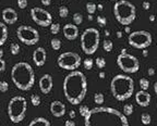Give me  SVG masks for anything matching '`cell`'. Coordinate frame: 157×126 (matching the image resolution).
<instances>
[{
    "mask_svg": "<svg viewBox=\"0 0 157 126\" xmlns=\"http://www.w3.org/2000/svg\"><path fill=\"white\" fill-rule=\"evenodd\" d=\"M85 126H130L125 114L109 107H96L91 109L84 118Z\"/></svg>",
    "mask_w": 157,
    "mask_h": 126,
    "instance_id": "cell-1",
    "label": "cell"
},
{
    "mask_svg": "<svg viewBox=\"0 0 157 126\" xmlns=\"http://www.w3.org/2000/svg\"><path fill=\"white\" fill-rule=\"evenodd\" d=\"M63 93L65 99L71 104L81 103L84 100L87 93V80L86 76L78 71L70 72L63 80Z\"/></svg>",
    "mask_w": 157,
    "mask_h": 126,
    "instance_id": "cell-2",
    "label": "cell"
},
{
    "mask_svg": "<svg viewBox=\"0 0 157 126\" xmlns=\"http://www.w3.org/2000/svg\"><path fill=\"white\" fill-rule=\"evenodd\" d=\"M11 78L18 89L23 91L30 90L35 83V73L27 62H19L11 70Z\"/></svg>",
    "mask_w": 157,
    "mask_h": 126,
    "instance_id": "cell-3",
    "label": "cell"
},
{
    "mask_svg": "<svg viewBox=\"0 0 157 126\" xmlns=\"http://www.w3.org/2000/svg\"><path fill=\"white\" fill-rule=\"evenodd\" d=\"M110 90L114 98L118 101H125L133 95L134 80L129 75L118 74L111 80Z\"/></svg>",
    "mask_w": 157,
    "mask_h": 126,
    "instance_id": "cell-4",
    "label": "cell"
},
{
    "mask_svg": "<svg viewBox=\"0 0 157 126\" xmlns=\"http://www.w3.org/2000/svg\"><path fill=\"white\" fill-rule=\"evenodd\" d=\"M114 15L122 25H130L136 17V9L132 2L128 0H119L114 5Z\"/></svg>",
    "mask_w": 157,
    "mask_h": 126,
    "instance_id": "cell-5",
    "label": "cell"
},
{
    "mask_svg": "<svg viewBox=\"0 0 157 126\" xmlns=\"http://www.w3.org/2000/svg\"><path fill=\"white\" fill-rule=\"evenodd\" d=\"M27 110V101L24 97L15 96L8 103V115L12 123H20L24 120Z\"/></svg>",
    "mask_w": 157,
    "mask_h": 126,
    "instance_id": "cell-6",
    "label": "cell"
},
{
    "mask_svg": "<svg viewBox=\"0 0 157 126\" xmlns=\"http://www.w3.org/2000/svg\"><path fill=\"white\" fill-rule=\"evenodd\" d=\"M100 41L99 30L95 27H89L81 35V48L84 53L93 55L98 49Z\"/></svg>",
    "mask_w": 157,
    "mask_h": 126,
    "instance_id": "cell-7",
    "label": "cell"
},
{
    "mask_svg": "<svg viewBox=\"0 0 157 126\" xmlns=\"http://www.w3.org/2000/svg\"><path fill=\"white\" fill-rule=\"evenodd\" d=\"M117 64L122 72L128 73V74L136 73L140 69V62H139L138 58L134 57L133 55H130L125 48L122 49L120 55L117 57Z\"/></svg>",
    "mask_w": 157,
    "mask_h": 126,
    "instance_id": "cell-8",
    "label": "cell"
},
{
    "mask_svg": "<svg viewBox=\"0 0 157 126\" xmlns=\"http://www.w3.org/2000/svg\"><path fill=\"white\" fill-rule=\"evenodd\" d=\"M153 41L152 34L147 30H135L129 34L128 43L135 49H146L151 46Z\"/></svg>",
    "mask_w": 157,
    "mask_h": 126,
    "instance_id": "cell-9",
    "label": "cell"
},
{
    "mask_svg": "<svg viewBox=\"0 0 157 126\" xmlns=\"http://www.w3.org/2000/svg\"><path fill=\"white\" fill-rule=\"evenodd\" d=\"M57 63L59 68L67 71H75L82 64V59L78 53L72 51L63 52L58 57Z\"/></svg>",
    "mask_w": 157,
    "mask_h": 126,
    "instance_id": "cell-10",
    "label": "cell"
},
{
    "mask_svg": "<svg viewBox=\"0 0 157 126\" xmlns=\"http://www.w3.org/2000/svg\"><path fill=\"white\" fill-rule=\"evenodd\" d=\"M16 35L18 38L26 46H33L39 41V33L32 26L21 25L16 30Z\"/></svg>",
    "mask_w": 157,
    "mask_h": 126,
    "instance_id": "cell-11",
    "label": "cell"
},
{
    "mask_svg": "<svg viewBox=\"0 0 157 126\" xmlns=\"http://www.w3.org/2000/svg\"><path fill=\"white\" fill-rule=\"evenodd\" d=\"M31 17L36 24L43 27H48L52 23V14L46 10H44L43 8H38V7L33 8L31 10Z\"/></svg>",
    "mask_w": 157,
    "mask_h": 126,
    "instance_id": "cell-12",
    "label": "cell"
},
{
    "mask_svg": "<svg viewBox=\"0 0 157 126\" xmlns=\"http://www.w3.org/2000/svg\"><path fill=\"white\" fill-rule=\"evenodd\" d=\"M39 89L43 93H49L52 90L54 87V82H52V76L50 74H44L39 80Z\"/></svg>",
    "mask_w": 157,
    "mask_h": 126,
    "instance_id": "cell-13",
    "label": "cell"
},
{
    "mask_svg": "<svg viewBox=\"0 0 157 126\" xmlns=\"http://www.w3.org/2000/svg\"><path fill=\"white\" fill-rule=\"evenodd\" d=\"M46 59H47V52L46 50L42 48V47H38L34 50L33 52V61L35 63L36 66H43L45 63H46Z\"/></svg>",
    "mask_w": 157,
    "mask_h": 126,
    "instance_id": "cell-14",
    "label": "cell"
},
{
    "mask_svg": "<svg viewBox=\"0 0 157 126\" xmlns=\"http://www.w3.org/2000/svg\"><path fill=\"white\" fill-rule=\"evenodd\" d=\"M50 113L55 118H62L65 114V104L59 100H55L50 103Z\"/></svg>",
    "mask_w": 157,
    "mask_h": 126,
    "instance_id": "cell-15",
    "label": "cell"
},
{
    "mask_svg": "<svg viewBox=\"0 0 157 126\" xmlns=\"http://www.w3.org/2000/svg\"><path fill=\"white\" fill-rule=\"evenodd\" d=\"M63 30V35L68 40H74L78 37V25L75 24H65L62 28Z\"/></svg>",
    "mask_w": 157,
    "mask_h": 126,
    "instance_id": "cell-16",
    "label": "cell"
},
{
    "mask_svg": "<svg viewBox=\"0 0 157 126\" xmlns=\"http://www.w3.org/2000/svg\"><path fill=\"white\" fill-rule=\"evenodd\" d=\"M1 17H2L3 22L5 24H14V23L18 21V13L14 10L13 8H5L2 10V13H1Z\"/></svg>",
    "mask_w": 157,
    "mask_h": 126,
    "instance_id": "cell-17",
    "label": "cell"
},
{
    "mask_svg": "<svg viewBox=\"0 0 157 126\" xmlns=\"http://www.w3.org/2000/svg\"><path fill=\"white\" fill-rule=\"evenodd\" d=\"M135 101L140 107H149L151 103V95L146 90H139L135 93Z\"/></svg>",
    "mask_w": 157,
    "mask_h": 126,
    "instance_id": "cell-18",
    "label": "cell"
},
{
    "mask_svg": "<svg viewBox=\"0 0 157 126\" xmlns=\"http://www.w3.org/2000/svg\"><path fill=\"white\" fill-rule=\"evenodd\" d=\"M8 39V27L5 23L0 22V46H2Z\"/></svg>",
    "mask_w": 157,
    "mask_h": 126,
    "instance_id": "cell-19",
    "label": "cell"
},
{
    "mask_svg": "<svg viewBox=\"0 0 157 126\" xmlns=\"http://www.w3.org/2000/svg\"><path fill=\"white\" fill-rule=\"evenodd\" d=\"M28 126H52L50 122L45 118H36L35 120H33Z\"/></svg>",
    "mask_w": 157,
    "mask_h": 126,
    "instance_id": "cell-20",
    "label": "cell"
},
{
    "mask_svg": "<svg viewBox=\"0 0 157 126\" xmlns=\"http://www.w3.org/2000/svg\"><path fill=\"white\" fill-rule=\"evenodd\" d=\"M103 48L105 51L110 52L111 50L114 49V43H112L110 39H105V40L103 41Z\"/></svg>",
    "mask_w": 157,
    "mask_h": 126,
    "instance_id": "cell-21",
    "label": "cell"
},
{
    "mask_svg": "<svg viewBox=\"0 0 157 126\" xmlns=\"http://www.w3.org/2000/svg\"><path fill=\"white\" fill-rule=\"evenodd\" d=\"M105 101V97L102 93H96L94 95V102L98 106H102Z\"/></svg>",
    "mask_w": 157,
    "mask_h": 126,
    "instance_id": "cell-22",
    "label": "cell"
},
{
    "mask_svg": "<svg viewBox=\"0 0 157 126\" xmlns=\"http://www.w3.org/2000/svg\"><path fill=\"white\" fill-rule=\"evenodd\" d=\"M141 122H142V124H143V125H149V124H151V122H152L151 114H149V113H142Z\"/></svg>",
    "mask_w": 157,
    "mask_h": 126,
    "instance_id": "cell-23",
    "label": "cell"
},
{
    "mask_svg": "<svg viewBox=\"0 0 157 126\" xmlns=\"http://www.w3.org/2000/svg\"><path fill=\"white\" fill-rule=\"evenodd\" d=\"M133 111H134V108H133L132 104L130 103H127L123 106V114L125 116H129V115H132L133 114Z\"/></svg>",
    "mask_w": 157,
    "mask_h": 126,
    "instance_id": "cell-24",
    "label": "cell"
},
{
    "mask_svg": "<svg viewBox=\"0 0 157 126\" xmlns=\"http://www.w3.org/2000/svg\"><path fill=\"white\" fill-rule=\"evenodd\" d=\"M50 46H52V48L54 50L58 51V50L61 48V40L58 38H52V41H50Z\"/></svg>",
    "mask_w": 157,
    "mask_h": 126,
    "instance_id": "cell-25",
    "label": "cell"
},
{
    "mask_svg": "<svg viewBox=\"0 0 157 126\" xmlns=\"http://www.w3.org/2000/svg\"><path fill=\"white\" fill-rule=\"evenodd\" d=\"M83 65L85 70H92L93 65H94V60H93L92 58H86V59L83 61Z\"/></svg>",
    "mask_w": 157,
    "mask_h": 126,
    "instance_id": "cell-26",
    "label": "cell"
},
{
    "mask_svg": "<svg viewBox=\"0 0 157 126\" xmlns=\"http://www.w3.org/2000/svg\"><path fill=\"white\" fill-rule=\"evenodd\" d=\"M31 102H32V104L34 106V107H38V106L41 104V102H42V99H41V97L38 96V95L34 93V95L31 96Z\"/></svg>",
    "mask_w": 157,
    "mask_h": 126,
    "instance_id": "cell-27",
    "label": "cell"
},
{
    "mask_svg": "<svg viewBox=\"0 0 157 126\" xmlns=\"http://www.w3.org/2000/svg\"><path fill=\"white\" fill-rule=\"evenodd\" d=\"M140 87H141L142 90H147L149 87V80L145 77H142L140 80Z\"/></svg>",
    "mask_w": 157,
    "mask_h": 126,
    "instance_id": "cell-28",
    "label": "cell"
},
{
    "mask_svg": "<svg viewBox=\"0 0 157 126\" xmlns=\"http://www.w3.org/2000/svg\"><path fill=\"white\" fill-rule=\"evenodd\" d=\"M96 9H97V6H96L94 2L86 3V11L89 14H94L95 12H96Z\"/></svg>",
    "mask_w": 157,
    "mask_h": 126,
    "instance_id": "cell-29",
    "label": "cell"
},
{
    "mask_svg": "<svg viewBox=\"0 0 157 126\" xmlns=\"http://www.w3.org/2000/svg\"><path fill=\"white\" fill-rule=\"evenodd\" d=\"M50 27V33L54 35H57L60 32V24L59 23H52V25L49 26Z\"/></svg>",
    "mask_w": 157,
    "mask_h": 126,
    "instance_id": "cell-30",
    "label": "cell"
},
{
    "mask_svg": "<svg viewBox=\"0 0 157 126\" xmlns=\"http://www.w3.org/2000/svg\"><path fill=\"white\" fill-rule=\"evenodd\" d=\"M73 22L75 25L82 24V22H83V15H82L81 13H78V12L74 13L73 14Z\"/></svg>",
    "mask_w": 157,
    "mask_h": 126,
    "instance_id": "cell-31",
    "label": "cell"
},
{
    "mask_svg": "<svg viewBox=\"0 0 157 126\" xmlns=\"http://www.w3.org/2000/svg\"><path fill=\"white\" fill-rule=\"evenodd\" d=\"M68 14H69V9L68 7H65V6H61L59 8V17H68Z\"/></svg>",
    "mask_w": 157,
    "mask_h": 126,
    "instance_id": "cell-32",
    "label": "cell"
},
{
    "mask_svg": "<svg viewBox=\"0 0 157 126\" xmlns=\"http://www.w3.org/2000/svg\"><path fill=\"white\" fill-rule=\"evenodd\" d=\"M95 62H96V66H97L98 69H104L106 66V60L102 57L96 58V61H95Z\"/></svg>",
    "mask_w": 157,
    "mask_h": 126,
    "instance_id": "cell-33",
    "label": "cell"
},
{
    "mask_svg": "<svg viewBox=\"0 0 157 126\" xmlns=\"http://www.w3.org/2000/svg\"><path fill=\"white\" fill-rule=\"evenodd\" d=\"M10 52L12 53L13 55H16L18 53L20 52V46L15 43H12L10 45Z\"/></svg>",
    "mask_w": 157,
    "mask_h": 126,
    "instance_id": "cell-34",
    "label": "cell"
},
{
    "mask_svg": "<svg viewBox=\"0 0 157 126\" xmlns=\"http://www.w3.org/2000/svg\"><path fill=\"white\" fill-rule=\"evenodd\" d=\"M89 111H91V110L89 109L87 106H81V107L78 108V112H80V114H81L83 118H85V116L89 114Z\"/></svg>",
    "mask_w": 157,
    "mask_h": 126,
    "instance_id": "cell-35",
    "label": "cell"
},
{
    "mask_svg": "<svg viewBox=\"0 0 157 126\" xmlns=\"http://www.w3.org/2000/svg\"><path fill=\"white\" fill-rule=\"evenodd\" d=\"M96 21H97V24L99 25L100 27H105L106 24H107V20H106L105 17H102V15H98L96 17Z\"/></svg>",
    "mask_w": 157,
    "mask_h": 126,
    "instance_id": "cell-36",
    "label": "cell"
},
{
    "mask_svg": "<svg viewBox=\"0 0 157 126\" xmlns=\"http://www.w3.org/2000/svg\"><path fill=\"white\" fill-rule=\"evenodd\" d=\"M8 89H9L8 82H5V80H0V91H1V93H5V91H8Z\"/></svg>",
    "mask_w": 157,
    "mask_h": 126,
    "instance_id": "cell-37",
    "label": "cell"
},
{
    "mask_svg": "<svg viewBox=\"0 0 157 126\" xmlns=\"http://www.w3.org/2000/svg\"><path fill=\"white\" fill-rule=\"evenodd\" d=\"M18 7L20 9H25L27 7V0H18Z\"/></svg>",
    "mask_w": 157,
    "mask_h": 126,
    "instance_id": "cell-38",
    "label": "cell"
},
{
    "mask_svg": "<svg viewBox=\"0 0 157 126\" xmlns=\"http://www.w3.org/2000/svg\"><path fill=\"white\" fill-rule=\"evenodd\" d=\"M5 70V61L3 59H0V73H2Z\"/></svg>",
    "mask_w": 157,
    "mask_h": 126,
    "instance_id": "cell-39",
    "label": "cell"
},
{
    "mask_svg": "<svg viewBox=\"0 0 157 126\" xmlns=\"http://www.w3.org/2000/svg\"><path fill=\"white\" fill-rule=\"evenodd\" d=\"M142 7H143L144 10H149V9L151 8V3H149V1H143V2H142Z\"/></svg>",
    "mask_w": 157,
    "mask_h": 126,
    "instance_id": "cell-40",
    "label": "cell"
},
{
    "mask_svg": "<svg viewBox=\"0 0 157 126\" xmlns=\"http://www.w3.org/2000/svg\"><path fill=\"white\" fill-rule=\"evenodd\" d=\"M65 126H76L75 123H74V121L72 120H67L65 123Z\"/></svg>",
    "mask_w": 157,
    "mask_h": 126,
    "instance_id": "cell-41",
    "label": "cell"
},
{
    "mask_svg": "<svg viewBox=\"0 0 157 126\" xmlns=\"http://www.w3.org/2000/svg\"><path fill=\"white\" fill-rule=\"evenodd\" d=\"M41 2H42V5H43V6L47 7V6H49V5H50L52 0H41Z\"/></svg>",
    "mask_w": 157,
    "mask_h": 126,
    "instance_id": "cell-42",
    "label": "cell"
},
{
    "mask_svg": "<svg viewBox=\"0 0 157 126\" xmlns=\"http://www.w3.org/2000/svg\"><path fill=\"white\" fill-rule=\"evenodd\" d=\"M147 73H149V76H153V75L155 74V70L153 69V68H149V69L147 70Z\"/></svg>",
    "mask_w": 157,
    "mask_h": 126,
    "instance_id": "cell-43",
    "label": "cell"
},
{
    "mask_svg": "<svg viewBox=\"0 0 157 126\" xmlns=\"http://www.w3.org/2000/svg\"><path fill=\"white\" fill-rule=\"evenodd\" d=\"M69 115H70L71 118H75V111H74V110H71L70 113H69Z\"/></svg>",
    "mask_w": 157,
    "mask_h": 126,
    "instance_id": "cell-44",
    "label": "cell"
},
{
    "mask_svg": "<svg viewBox=\"0 0 157 126\" xmlns=\"http://www.w3.org/2000/svg\"><path fill=\"white\" fill-rule=\"evenodd\" d=\"M142 51H143V57H147V55H149V50H147V48L146 49H143Z\"/></svg>",
    "mask_w": 157,
    "mask_h": 126,
    "instance_id": "cell-45",
    "label": "cell"
},
{
    "mask_svg": "<svg viewBox=\"0 0 157 126\" xmlns=\"http://www.w3.org/2000/svg\"><path fill=\"white\" fill-rule=\"evenodd\" d=\"M117 37H118V38H122V32L121 30H118V32H117Z\"/></svg>",
    "mask_w": 157,
    "mask_h": 126,
    "instance_id": "cell-46",
    "label": "cell"
},
{
    "mask_svg": "<svg viewBox=\"0 0 157 126\" xmlns=\"http://www.w3.org/2000/svg\"><path fill=\"white\" fill-rule=\"evenodd\" d=\"M149 21H151V22H154L155 21V15L154 14H151V15H149Z\"/></svg>",
    "mask_w": 157,
    "mask_h": 126,
    "instance_id": "cell-47",
    "label": "cell"
},
{
    "mask_svg": "<svg viewBox=\"0 0 157 126\" xmlns=\"http://www.w3.org/2000/svg\"><path fill=\"white\" fill-rule=\"evenodd\" d=\"M105 72H100L99 73V78H105Z\"/></svg>",
    "mask_w": 157,
    "mask_h": 126,
    "instance_id": "cell-48",
    "label": "cell"
},
{
    "mask_svg": "<svg viewBox=\"0 0 157 126\" xmlns=\"http://www.w3.org/2000/svg\"><path fill=\"white\" fill-rule=\"evenodd\" d=\"M154 91H155V93L157 95V82L154 84Z\"/></svg>",
    "mask_w": 157,
    "mask_h": 126,
    "instance_id": "cell-49",
    "label": "cell"
},
{
    "mask_svg": "<svg viewBox=\"0 0 157 126\" xmlns=\"http://www.w3.org/2000/svg\"><path fill=\"white\" fill-rule=\"evenodd\" d=\"M125 33L130 34V27L129 26H125Z\"/></svg>",
    "mask_w": 157,
    "mask_h": 126,
    "instance_id": "cell-50",
    "label": "cell"
},
{
    "mask_svg": "<svg viewBox=\"0 0 157 126\" xmlns=\"http://www.w3.org/2000/svg\"><path fill=\"white\" fill-rule=\"evenodd\" d=\"M2 57H3V50L0 48V59H2Z\"/></svg>",
    "mask_w": 157,
    "mask_h": 126,
    "instance_id": "cell-51",
    "label": "cell"
},
{
    "mask_svg": "<svg viewBox=\"0 0 157 126\" xmlns=\"http://www.w3.org/2000/svg\"><path fill=\"white\" fill-rule=\"evenodd\" d=\"M105 35L106 36H109V35H110V32H109L108 30H105Z\"/></svg>",
    "mask_w": 157,
    "mask_h": 126,
    "instance_id": "cell-52",
    "label": "cell"
},
{
    "mask_svg": "<svg viewBox=\"0 0 157 126\" xmlns=\"http://www.w3.org/2000/svg\"><path fill=\"white\" fill-rule=\"evenodd\" d=\"M97 9H98V10H103V5H98Z\"/></svg>",
    "mask_w": 157,
    "mask_h": 126,
    "instance_id": "cell-53",
    "label": "cell"
},
{
    "mask_svg": "<svg viewBox=\"0 0 157 126\" xmlns=\"http://www.w3.org/2000/svg\"><path fill=\"white\" fill-rule=\"evenodd\" d=\"M89 21H93V14H89Z\"/></svg>",
    "mask_w": 157,
    "mask_h": 126,
    "instance_id": "cell-54",
    "label": "cell"
},
{
    "mask_svg": "<svg viewBox=\"0 0 157 126\" xmlns=\"http://www.w3.org/2000/svg\"><path fill=\"white\" fill-rule=\"evenodd\" d=\"M111 1H119V0H111Z\"/></svg>",
    "mask_w": 157,
    "mask_h": 126,
    "instance_id": "cell-55",
    "label": "cell"
}]
</instances>
